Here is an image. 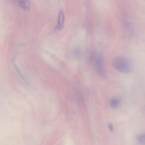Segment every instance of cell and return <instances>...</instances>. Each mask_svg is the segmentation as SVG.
<instances>
[{
  "label": "cell",
  "mask_w": 145,
  "mask_h": 145,
  "mask_svg": "<svg viewBox=\"0 0 145 145\" xmlns=\"http://www.w3.org/2000/svg\"><path fill=\"white\" fill-rule=\"evenodd\" d=\"M72 53L74 56L78 57L80 55V51L79 49L76 48L74 49L72 51Z\"/></svg>",
  "instance_id": "cell-7"
},
{
  "label": "cell",
  "mask_w": 145,
  "mask_h": 145,
  "mask_svg": "<svg viewBox=\"0 0 145 145\" xmlns=\"http://www.w3.org/2000/svg\"><path fill=\"white\" fill-rule=\"evenodd\" d=\"M95 66L98 74L101 77L106 75L105 69L103 56L101 54H97L94 61Z\"/></svg>",
  "instance_id": "cell-2"
},
{
  "label": "cell",
  "mask_w": 145,
  "mask_h": 145,
  "mask_svg": "<svg viewBox=\"0 0 145 145\" xmlns=\"http://www.w3.org/2000/svg\"><path fill=\"white\" fill-rule=\"evenodd\" d=\"M19 4L25 10L28 11L31 8V3L29 0H19Z\"/></svg>",
  "instance_id": "cell-4"
},
{
  "label": "cell",
  "mask_w": 145,
  "mask_h": 145,
  "mask_svg": "<svg viewBox=\"0 0 145 145\" xmlns=\"http://www.w3.org/2000/svg\"><path fill=\"white\" fill-rule=\"evenodd\" d=\"M64 20V15L61 11H60L57 20V23L56 26V29H60L63 27Z\"/></svg>",
  "instance_id": "cell-3"
},
{
  "label": "cell",
  "mask_w": 145,
  "mask_h": 145,
  "mask_svg": "<svg viewBox=\"0 0 145 145\" xmlns=\"http://www.w3.org/2000/svg\"><path fill=\"white\" fill-rule=\"evenodd\" d=\"M112 65L117 71L122 73H128L133 69V64L131 60L123 56L116 57L112 60Z\"/></svg>",
  "instance_id": "cell-1"
},
{
  "label": "cell",
  "mask_w": 145,
  "mask_h": 145,
  "mask_svg": "<svg viewBox=\"0 0 145 145\" xmlns=\"http://www.w3.org/2000/svg\"><path fill=\"white\" fill-rule=\"evenodd\" d=\"M108 126L110 130L112 132L113 131V125L111 123H109L108 124Z\"/></svg>",
  "instance_id": "cell-8"
},
{
  "label": "cell",
  "mask_w": 145,
  "mask_h": 145,
  "mask_svg": "<svg viewBox=\"0 0 145 145\" xmlns=\"http://www.w3.org/2000/svg\"><path fill=\"white\" fill-rule=\"evenodd\" d=\"M136 139L138 142L141 143H145V134L138 135Z\"/></svg>",
  "instance_id": "cell-5"
},
{
  "label": "cell",
  "mask_w": 145,
  "mask_h": 145,
  "mask_svg": "<svg viewBox=\"0 0 145 145\" xmlns=\"http://www.w3.org/2000/svg\"><path fill=\"white\" fill-rule=\"evenodd\" d=\"M119 103V100L116 98H114L112 99L110 102V106L113 108L116 107Z\"/></svg>",
  "instance_id": "cell-6"
}]
</instances>
